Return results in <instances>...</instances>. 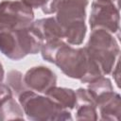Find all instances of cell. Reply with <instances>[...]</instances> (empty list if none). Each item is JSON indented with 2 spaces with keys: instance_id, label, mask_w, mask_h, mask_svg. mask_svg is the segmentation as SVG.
Wrapping results in <instances>:
<instances>
[{
  "instance_id": "1",
  "label": "cell",
  "mask_w": 121,
  "mask_h": 121,
  "mask_svg": "<svg viewBox=\"0 0 121 121\" xmlns=\"http://www.w3.org/2000/svg\"><path fill=\"white\" fill-rule=\"evenodd\" d=\"M54 63L68 78L89 83L103 77L97 63L90 57L85 47H72L64 43L56 53Z\"/></svg>"
},
{
  "instance_id": "2",
  "label": "cell",
  "mask_w": 121,
  "mask_h": 121,
  "mask_svg": "<svg viewBox=\"0 0 121 121\" xmlns=\"http://www.w3.org/2000/svg\"><path fill=\"white\" fill-rule=\"evenodd\" d=\"M43 44L42 38L29 26L0 32V53L12 60H20L27 55H35Z\"/></svg>"
},
{
  "instance_id": "3",
  "label": "cell",
  "mask_w": 121,
  "mask_h": 121,
  "mask_svg": "<svg viewBox=\"0 0 121 121\" xmlns=\"http://www.w3.org/2000/svg\"><path fill=\"white\" fill-rule=\"evenodd\" d=\"M18 100L27 119L34 121L72 120L70 111L62 109L47 95L26 90L18 95Z\"/></svg>"
},
{
  "instance_id": "4",
  "label": "cell",
  "mask_w": 121,
  "mask_h": 121,
  "mask_svg": "<svg viewBox=\"0 0 121 121\" xmlns=\"http://www.w3.org/2000/svg\"><path fill=\"white\" fill-rule=\"evenodd\" d=\"M84 47L90 57L97 63L103 76L112 73L114 65L119 60L120 53L118 42L113 34L101 28L92 29Z\"/></svg>"
},
{
  "instance_id": "5",
  "label": "cell",
  "mask_w": 121,
  "mask_h": 121,
  "mask_svg": "<svg viewBox=\"0 0 121 121\" xmlns=\"http://www.w3.org/2000/svg\"><path fill=\"white\" fill-rule=\"evenodd\" d=\"M34 21L33 9L20 0L0 2V32L29 26Z\"/></svg>"
},
{
  "instance_id": "6",
  "label": "cell",
  "mask_w": 121,
  "mask_h": 121,
  "mask_svg": "<svg viewBox=\"0 0 121 121\" xmlns=\"http://www.w3.org/2000/svg\"><path fill=\"white\" fill-rule=\"evenodd\" d=\"M91 29L101 28L112 34L118 33L120 28L119 6L105 0H94L89 17Z\"/></svg>"
},
{
  "instance_id": "7",
  "label": "cell",
  "mask_w": 121,
  "mask_h": 121,
  "mask_svg": "<svg viewBox=\"0 0 121 121\" xmlns=\"http://www.w3.org/2000/svg\"><path fill=\"white\" fill-rule=\"evenodd\" d=\"M24 82L28 90L45 94L50 88L56 86L57 76L50 68L39 65L26 71L24 75Z\"/></svg>"
},
{
  "instance_id": "8",
  "label": "cell",
  "mask_w": 121,
  "mask_h": 121,
  "mask_svg": "<svg viewBox=\"0 0 121 121\" xmlns=\"http://www.w3.org/2000/svg\"><path fill=\"white\" fill-rule=\"evenodd\" d=\"M88 4V0H60L55 18L63 28L72 23L85 21Z\"/></svg>"
},
{
  "instance_id": "9",
  "label": "cell",
  "mask_w": 121,
  "mask_h": 121,
  "mask_svg": "<svg viewBox=\"0 0 121 121\" xmlns=\"http://www.w3.org/2000/svg\"><path fill=\"white\" fill-rule=\"evenodd\" d=\"M101 120L118 121L121 115V96L118 93L111 91L103 94L95 100Z\"/></svg>"
},
{
  "instance_id": "10",
  "label": "cell",
  "mask_w": 121,
  "mask_h": 121,
  "mask_svg": "<svg viewBox=\"0 0 121 121\" xmlns=\"http://www.w3.org/2000/svg\"><path fill=\"white\" fill-rule=\"evenodd\" d=\"M76 92V119L97 120V108L95 100L84 88H78Z\"/></svg>"
},
{
  "instance_id": "11",
  "label": "cell",
  "mask_w": 121,
  "mask_h": 121,
  "mask_svg": "<svg viewBox=\"0 0 121 121\" xmlns=\"http://www.w3.org/2000/svg\"><path fill=\"white\" fill-rule=\"evenodd\" d=\"M31 27L42 38L43 43L53 40H64L63 27L55 17H46L33 21Z\"/></svg>"
},
{
  "instance_id": "12",
  "label": "cell",
  "mask_w": 121,
  "mask_h": 121,
  "mask_svg": "<svg viewBox=\"0 0 121 121\" xmlns=\"http://www.w3.org/2000/svg\"><path fill=\"white\" fill-rule=\"evenodd\" d=\"M45 95L50 97L62 109L71 111L76 106V92L71 88L54 86L50 88Z\"/></svg>"
},
{
  "instance_id": "13",
  "label": "cell",
  "mask_w": 121,
  "mask_h": 121,
  "mask_svg": "<svg viewBox=\"0 0 121 121\" xmlns=\"http://www.w3.org/2000/svg\"><path fill=\"white\" fill-rule=\"evenodd\" d=\"M24 114L22 106L15 101L13 96L7 97L0 102V120L24 119Z\"/></svg>"
},
{
  "instance_id": "14",
  "label": "cell",
  "mask_w": 121,
  "mask_h": 121,
  "mask_svg": "<svg viewBox=\"0 0 121 121\" xmlns=\"http://www.w3.org/2000/svg\"><path fill=\"white\" fill-rule=\"evenodd\" d=\"M64 41L70 45H79L83 43L86 35L87 26L84 21L75 22L63 28Z\"/></svg>"
},
{
  "instance_id": "15",
  "label": "cell",
  "mask_w": 121,
  "mask_h": 121,
  "mask_svg": "<svg viewBox=\"0 0 121 121\" xmlns=\"http://www.w3.org/2000/svg\"><path fill=\"white\" fill-rule=\"evenodd\" d=\"M86 89L95 102L97 97H99L103 94L113 91V86L112 84L111 79L106 78L105 76H103V77L96 78L95 80H94L92 82H89Z\"/></svg>"
},
{
  "instance_id": "16",
  "label": "cell",
  "mask_w": 121,
  "mask_h": 121,
  "mask_svg": "<svg viewBox=\"0 0 121 121\" xmlns=\"http://www.w3.org/2000/svg\"><path fill=\"white\" fill-rule=\"evenodd\" d=\"M7 85L17 95L26 90H28L24 82V76L18 70H11L7 76Z\"/></svg>"
},
{
  "instance_id": "17",
  "label": "cell",
  "mask_w": 121,
  "mask_h": 121,
  "mask_svg": "<svg viewBox=\"0 0 121 121\" xmlns=\"http://www.w3.org/2000/svg\"><path fill=\"white\" fill-rule=\"evenodd\" d=\"M66 43L64 40H53L49 42L43 43L42 48H41V54L44 60L54 63V59L56 56V53L60 49V47Z\"/></svg>"
},
{
  "instance_id": "18",
  "label": "cell",
  "mask_w": 121,
  "mask_h": 121,
  "mask_svg": "<svg viewBox=\"0 0 121 121\" xmlns=\"http://www.w3.org/2000/svg\"><path fill=\"white\" fill-rule=\"evenodd\" d=\"M60 0H44L41 9L42 11L44 14H53L56 13L59 4H60Z\"/></svg>"
},
{
  "instance_id": "19",
  "label": "cell",
  "mask_w": 121,
  "mask_h": 121,
  "mask_svg": "<svg viewBox=\"0 0 121 121\" xmlns=\"http://www.w3.org/2000/svg\"><path fill=\"white\" fill-rule=\"evenodd\" d=\"M20 1H22L23 3H25L26 5H27L32 9H38L42 7L44 0H20Z\"/></svg>"
},
{
  "instance_id": "20",
  "label": "cell",
  "mask_w": 121,
  "mask_h": 121,
  "mask_svg": "<svg viewBox=\"0 0 121 121\" xmlns=\"http://www.w3.org/2000/svg\"><path fill=\"white\" fill-rule=\"evenodd\" d=\"M112 77L115 80V83L117 85L118 88H120V83H119V77H120V73H119V60L116 62V64L114 65L112 71Z\"/></svg>"
},
{
  "instance_id": "21",
  "label": "cell",
  "mask_w": 121,
  "mask_h": 121,
  "mask_svg": "<svg viewBox=\"0 0 121 121\" xmlns=\"http://www.w3.org/2000/svg\"><path fill=\"white\" fill-rule=\"evenodd\" d=\"M4 77H5V70H4V67L0 61V82H2L4 80Z\"/></svg>"
},
{
  "instance_id": "22",
  "label": "cell",
  "mask_w": 121,
  "mask_h": 121,
  "mask_svg": "<svg viewBox=\"0 0 121 121\" xmlns=\"http://www.w3.org/2000/svg\"><path fill=\"white\" fill-rule=\"evenodd\" d=\"M105 1H110V2H112L116 5H118V2H119V0H105Z\"/></svg>"
}]
</instances>
